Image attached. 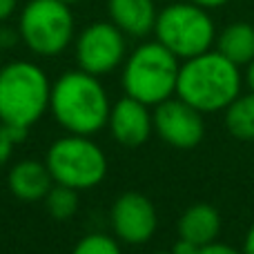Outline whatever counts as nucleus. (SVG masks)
Instances as JSON below:
<instances>
[{
	"mask_svg": "<svg viewBox=\"0 0 254 254\" xmlns=\"http://www.w3.org/2000/svg\"><path fill=\"white\" fill-rule=\"evenodd\" d=\"M198 250V246L196 243H192V241H188V239H181L179 237V241H176V246H174V254H196Z\"/></svg>",
	"mask_w": 254,
	"mask_h": 254,
	"instance_id": "412c9836",
	"label": "nucleus"
},
{
	"mask_svg": "<svg viewBox=\"0 0 254 254\" xmlns=\"http://www.w3.org/2000/svg\"><path fill=\"white\" fill-rule=\"evenodd\" d=\"M123 61L125 34L114 22H92L76 38V63L87 74H110Z\"/></svg>",
	"mask_w": 254,
	"mask_h": 254,
	"instance_id": "6e6552de",
	"label": "nucleus"
},
{
	"mask_svg": "<svg viewBox=\"0 0 254 254\" xmlns=\"http://www.w3.org/2000/svg\"><path fill=\"white\" fill-rule=\"evenodd\" d=\"M49 98L52 85L38 65L13 61L0 69V123L29 129L47 112Z\"/></svg>",
	"mask_w": 254,
	"mask_h": 254,
	"instance_id": "7ed1b4c3",
	"label": "nucleus"
},
{
	"mask_svg": "<svg viewBox=\"0 0 254 254\" xmlns=\"http://www.w3.org/2000/svg\"><path fill=\"white\" fill-rule=\"evenodd\" d=\"M156 225V207L143 194L127 192L112 205V228L119 241L129 246H143L154 237Z\"/></svg>",
	"mask_w": 254,
	"mask_h": 254,
	"instance_id": "9d476101",
	"label": "nucleus"
},
{
	"mask_svg": "<svg viewBox=\"0 0 254 254\" xmlns=\"http://www.w3.org/2000/svg\"><path fill=\"white\" fill-rule=\"evenodd\" d=\"M241 254H254V225L248 230L246 241H243V252Z\"/></svg>",
	"mask_w": 254,
	"mask_h": 254,
	"instance_id": "b1692460",
	"label": "nucleus"
},
{
	"mask_svg": "<svg viewBox=\"0 0 254 254\" xmlns=\"http://www.w3.org/2000/svg\"><path fill=\"white\" fill-rule=\"evenodd\" d=\"M154 129L167 145L179 149H192L203 140L205 123L203 112L185 103L183 98L172 96L167 101L158 103L156 112L152 114Z\"/></svg>",
	"mask_w": 254,
	"mask_h": 254,
	"instance_id": "1a4fd4ad",
	"label": "nucleus"
},
{
	"mask_svg": "<svg viewBox=\"0 0 254 254\" xmlns=\"http://www.w3.org/2000/svg\"><path fill=\"white\" fill-rule=\"evenodd\" d=\"M110 18L125 36H147L156 25V2L154 0H110Z\"/></svg>",
	"mask_w": 254,
	"mask_h": 254,
	"instance_id": "f8f14e48",
	"label": "nucleus"
},
{
	"mask_svg": "<svg viewBox=\"0 0 254 254\" xmlns=\"http://www.w3.org/2000/svg\"><path fill=\"white\" fill-rule=\"evenodd\" d=\"M221 234V214L210 203H196L188 207L179 219V237L196 243L198 248L214 243Z\"/></svg>",
	"mask_w": 254,
	"mask_h": 254,
	"instance_id": "4468645a",
	"label": "nucleus"
},
{
	"mask_svg": "<svg viewBox=\"0 0 254 254\" xmlns=\"http://www.w3.org/2000/svg\"><path fill=\"white\" fill-rule=\"evenodd\" d=\"M45 205H47V212L58 221H65L69 216L76 214L78 210V190L67 188V185H52V190L45 196Z\"/></svg>",
	"mask_w": 254,
	"mask_h": 254,
	"instance_id": "f3484780",
	"label": "nucleus"
},
{
	"mask_svg": "<svg viewBox=\"0 0 254 254\" xmlns=\"http://www.w3.org/2000/svg\"><path fill=\"white\" fill-rule=\"evenodd\" d=\"M156 254H174V252H156Z\"/></svg>",
	"mask_w": 254,
	"mask_h": 254,
	"instance_id": "bb28decb",
	"label": "nucleus"
},
{
	"mask_svg": "<svg viewBox=\"0 0 254 254\" xmlns=\"http://www.w3.org/2000/svg\"><path fill=\"white\" fill-rule=\"evenodd\" d=\"M0 40H2V31H0Z\"/></svg>",
	"mask_w": 254,
	"mask_h": 254,
	"instance_id": "cd10ccee",
	"label": "nucleus"
},
{
	"mask_svg": "<svg viewBox=\"0 0 254 254\" xmlns=\"http://www.w3.org/2000/svg\"><path fill=\"white\" fill-rule=\"evenodd\" d=\"M248 69H246V85H248V89L250 92H254V58L250 63H248Z\"/></svg>",
	"mask_w": 254,
	"mask_h": 254,
	"instance_id": "393cba45",
	"label": "nucleus"
},
{
	"mask_svg": "<svg viewBox=\"0 0 254 254\" xmlns=\"http://www.w3.org/2000/svg\"><path fill=\"white\" fill-rule=\"evenodd\" d=\"M181 63L158 40L145 43L129 54L123 67V89L127 96L158 105L176 94Z\"/></svg>",
	"mask_w": 254,
	"mask_h": 254,
	"instance_id": "20e7f679",
	"label": "nucleus"
},
{
	"mask_svg": "<svg viewBox=\"0 0 254 254\" xmlns=\"http://www.w3.org/2000/svg\"><path fill=\"white\" fill-rule=\"evenodd\" d=\"M61 2H65V4H69V7H71V4H76V2H80V0H61Z\"/></svg>",
	"mask_w": 254,
	"mask_h": 254,
	"instance_id": "a878e982",
	"label": "nucleus"
},
{
	"mask_svg": "<svg viewBox=\"0 0 254 254\" xmlns=\"http://www.w3.org/2000/svg\"><path fill=\"white\" fill-rule=\"evenodd\" d=\"M52 174L47 165L38 161H20L9 170V192L20 201H40L52 190Z\"/></svg>",
	"mask_w": 254,
	"mask_h": 254,
	"instance_id": "ddd939ff",
	"label": "nucleus"
},
{
	"mask_svg": "<svg viewBox=\"0 0 254 254\" xmlns=\"http://www.w3.org/2000/svg\"><path fill=\"white\" fill-rule=\"evenodd\" d=\"M18 0H0V20H7L13 11H16Z\"/></svg>",
	"mask_w": 254,
	"mask_h": 254,
	"instance_id": "4be33fe9",
	"label": "nucleus"
},
{
	"mask_svg": "<svg viewBox=\"0 0 254 254\" xmlns=\"http://www.w3.org/2000/svg\"><path fill=\"white\" fill-rule=\"evenodd\" d=\"M190 2H194V4H198V7H203V9H216V7H223L228 0H190Z\"/></svg>",
	"mask_w": 254,
	"mask_h": 254,
	"instance_id": "5701e85b",
	"label": "nucleus"
},
{
	"mask_svg": "<svg viewBox=\"0 0 254 254\" xmlns=\"http://www.w3.org/2000/svg\"><path fill=\"white\" fill-rule=\"evenodd\" d=\"M225 127L239 140H254V92L239 94L225 107Z\"/></svg>",
	"mask_w": 254,
	"mask_h": 254,
	"instance_id": "dca6fc26",
	"label": "nucleus"
},
{
	"mask_svg": "<svg viewBox=\"0 0 254 254\" xmlns=\"http://www.w3.org/2000/svg\"><path fill=\"white\" fill-rule=\"evenodd\" d=\"M196 254H239L234 248L225 246V243H207V246H201L196 250Z\"/></svg>",
	"mask_w": 254,
	"mask_h": 254,
	"instance_id": "aec40b11",
	"label": "nucleus"
},
{
	"mask_svg": "<svg viewBox=\"0 0 254 254\" xmlns=\"http://www.w3.org/2000/svg\"><path fill=\"white\" fill-rule=\"evenodd\" d=\"M54 183L74 190H92L105 179L107 156L89 136L69 134L58 138L45 158Z\"/></svg>",
	"mask_w": 254,
	"mask_h": 254,
	"instance_id": "423d86ee",
	"label": "nucleus"
},
{
	"mask_svg": "<svg viewBox=\"0 0 254 254\" xmlns=\"http://www.w3.org/2000/svg\"><path fill=\"white\" fill-rule=\"evenodd\" d=\"M241 94L239 65L221 52H205L183 61L176 80V96L203 114L221 112Z\"/></svg>",
	"mask_w": 254,
	"mask_h": 254,
	"instance_id": "f03ea898",
	"label": "nucleus"
},
{
	"mask_svg": "<svg viewBox=\"0 0 254 254\" xmlns=\"http://www.w3.org/2000/svg\"><path fill=\"white\" fill-rule=\"evenodd\" d=\"M71 254H121V246L116 239L101 232H94L80 239Z\"/></svg>",
	"mask_w": 254,
	"mask_h": 254,
	"instance_id": "a211bd4d",
	"label": "nucleus"
},
{
	"mask_svg": "<svg viewBox=\"0 0 254 254\" xmlns=\"http://www.w3.org/2000/svg\"><path fill=\"white\" fill-rule=\"evenodd\" d=\"M156 40L179 61H188L212 49L216 40L214 20L207 9L194 2H172L163 7L154 25Z\"/></svg>",
	"mask_w": 254,
	"mask_h": 254,
	"instance_id": "39448f33",
	"label": "nucleus"
},
{
	"mask_svg": "<svg viewBox=\"0 0 254 254\" xmlns=\"http://www.w3.org/2000/svg\"><path fill=\"white\" fill-rule=\"evenodd\" d=\"M147 107L149 105L127 96V94L112 105L107 127H110L116 143L125 145V147H138L149 138L154 129V121Z\"/></svg>",
	"mask_w": 254,
	"mask_h": 254,
	"instance_id": "9b49d317",
	"label": "nucleus"
},
{
	"mask_svg": "<svg viewBox=\"0 0 254 254\" xmlns=\"http://www.w3.org/2000/svg\"><path fill=\"white\" fill-rule=\"evenodd\" d=\"M54 119L69 134L92 136L110 121V96L98 76L83 69L65 71L52 85L49 98Z\"/></svg>",
	"mask_w": 254,
	"mask_h": 254,
	"instance_id": "f257e3e1",
	"label": "nucleus"
},
{
	"mask_svg": "<svg viewBox=\"0 0 254 254\" xmlns=\"http://www.w3.org/2000/svg\"><path fill=\"white\" fill-rule=\"evenodd\" d=\"M216 52L234 65H248L254 58V27L250 22H232L216 36Z\"/></svg>",
	"mask_w": 254,
	"mask_h": 254,
	"instance_id": "2eb2a0df",
	"label": "nucleus"
},
{
	"mask_svg": "<svg viewBox=\"0 0 254 254\" xmlns=\"http://www.w3.org/2000/svg\"><path fill=\"white\" fill-rule=\"evenodd\" d=\"M13 145H18L16 140H13V136L9 134L7 125L0 123V165H4V163L9 161V156H11V149Z\"/></svg>",
	"mask_w": 254,
	"mask_h": 254,
	"instance_id": "6ab92c4d",
	"label": "nucleus"
},
{
	"mask_svg": "<svg viewBox=\"0 0 254 254\" xmlns=\"http://www.w3.org/2000/svg\"><path fill=\"white\" fill-rule=\"evenodd\" d=\"M18 31L27 47L38 56H58L74 38V16L61 0H29L20 11Z\"/></svg>",
	"mask_w": 254,
	"mask_h": 254,
	"instance_id": "0eeeda50",
	"label": "nucleus"
}]
</instances>
